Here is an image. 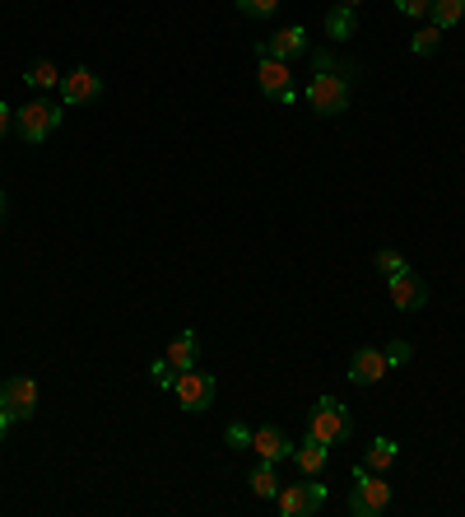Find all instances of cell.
<instances>
[{
  "mask_svg": "<svg viewBox=\"0 0 465 517\" xmlns=\"http://www.w3.org/2000/svg\"><path fill=\"white\" fill-rule=\"evenodd\" d=\"M312 66H317V75L307 80V108L317 112V117H340V112H349V75L335 66V56L312 52Z\"/></svg>",
  "mask_w": 465,
  "mask_h": 517,
  "instance_id": "1",
  "label": "cell"
},
{
  "mask_svg": "<svg viewBox=\"0 0 465 517\" xmlns=\"http://www.w3.org/2000/svg\"><path fill=\"white\" fill-rule=\"evenodd\" d=\"M307 434L321 438L326 448H335V443H349V434H354V420H349V410L335 401V396H321L317 406L307 410Z\"/></svg>",
  "mask_w": 465,
  "mask_h": 517,
  "instance_id": "2",
  "label": "cell"
},
{
  "mask_svg": "<svg viewBox=\"0 0 465 517\" xmlns=\"http://www.w3.org/2000/svg\"><path fill=\"white\" fill-rule=\"evenodd\" d=\"M391 508V485L368 466H354V490H349V513L354 517H382Z\"/></svg>",
  "mask_w": 465,
  "mask_h": 517,
  "instance_id": "3",
  "label": "cell"
},
{
  "mask_svg": "<svg viewBox=\"0 0 465 517\" xmlns=\"http://www.w3.org/2000/svg\"><path fill=\"white\" fill-rule=\"evenodd\" d=\"M275 504L284 517H312L326 508V485H321L317 476H303L298 485H279Z\"/></svg>",
  "mask_w": 465,
  "mask_h": 517,
  "instance_id": "4",
  "label": "cell"
},
{
  "mask_svg": "<svg viewBox=\"0 0 465 517\" xmlns=\"http://www.w3.org/2000/svg\"><path fill=\"white\" fill-rule=\"evenodd\" d=\"M61 117L66 112L56 108V103H28V108L14 112V131H19V140H28V145H42V140L52 136L56 126H61Z\"/></svg>",
  "mask_w": 465,
  "mask_h": 517,
  "instance_id": "5",
  "label": "cell"
},
{
  "mask_svg": "<svg viewBox=\"0 0 465 517\" xmlns=\"http://www.w3.org/2000/svg\"><path fill=\"white\" fill-rule=\"evenodd\" d=\"M0 410H10V420H33L38 415V382L28 373H14V378L0 382Z\"/></svg>",
  "mask_w": 465,
  "mask_h": 517,
  "instance_id": "6",
  "label": "cell"
},
{
  "mask_svg": "<svg viewBox=\"0 0 465 517\" xmlns=\"http://www.w3.org/2000/svg\"><path fill=\"white\" fill-rule=\"evenodd\" d=\"M256 61H261V70H256V84H261V94L275 98V103H293V70L289 61H275V56H266L261 47H256Z\"/></svg>",
  "mask_w": 465,
  "mask_h": 517,
  "instance_id": "7",
  "label": "cell"
},
{
  "mask_svg": "<svg viewBox=\"0 0 465 517\" xmlns=\"http://www.w3.org/2000/svg\"><path fill=\"white\" fill-rule=\"evenodd\" d=\"M173 396H177V406L182 410L200 415V410H210V401H214V378L210 373H200V368H186V373H177Z\"/></svg>",
  "mask_w": 465,
  "mask_h": 517,
  "instance_id": "8",
  "label": "cell"
},
{
  "mask_svg": "<svg viewBox=\"0 0 465 517\" xmlns=\"http://www.w3.org/2000/svg\"><path fill=\"white\" fill-rule=\"evenodd\" d=\"M386 294H391V303H396L400 313H419V308L428 303V285L410 271V266H405V271H396L391 280H386Z\"/></svg>",
  "mask_w": 465,
  "mask_h": 517,
  "instance_id": "9",
  "label": "cell"
},
{
  "mask_svg": "<svg viewBox=\"0 0 465 517\" xmlns=\"http://www.w3.org/2000/svg\"><path fill=\"white\" fill-rule=\"evenodd\" d=\"M386 373H391V364H386V350H377V345H359L354 359H349V382H354V387H372V382H382Z\"/></svg>",
  "mask_w": 465,
  "mask_h": 517,
  "instance_id": "10",
  "label": "cell"
},
{
  "mask_svg": "<svg viewBox=\"0 0 465 517\" xmlns=\"http://www.w3.org/2000/svg\"><path fill=\"white\" fill-rule=\"evenodd\" d=\"M98 94H103V75H93L89 66H80V70H70V75H61V103H66V108L93 103Z\"/></svg>",
  "mask_w": 465,
  "mask_h": 517,
  "instance_id": "11",
  "label": "cell"
},
{
  "mask_svg": "<svg viewBox=\"0 0 465 517\" xmlns=\"http://www.w3.org/2000/svg\"><path fill=\"white\" fill-rule=\"evenodd\" d=\"M266 56H275V61H298V56H307V28L289 24L279 28V33H270V42H256Z\"/></svg>",
  "mask_w": 465,
  "mask_h": 517,
  "instance_id": "12",
  "label": "cell"
},
{
  "mask_svg": "<svg viewBox=\"0 0 465 517\" xmlns=\"http://www.w3.org/2000/svg\"><path fill=\"white\" fill-rule=\"evenodd\" d=\"M252 452L261 457V462H289L293 457V443L284 429H275V424H261V429H252Z\"/></svg>",
  "mask_w": 465,
  "mask_h": 517,
  "instance_id": "13",
  "label": "cell"
},
{
  "mask_svg": "<svg viewBox=\"0 0 465 517\" xmlns=\"http://www.w3.org/2000/svg\"><path fill=\"white\" fill-rule=\"evenodd\" d=\"M326 457H331V448H326L321 438H312V434H307L303 443L293 448V462H298V471H303V476H321V471H326Z\"/></svg>",
  "mask_w": 465,
  "mask_h": 517,
  "instance_id": "14",
  "label": "cell"
},
{
  "mask_svg": "<svg viewBox=\"0 0 465 517\" xmlns=\"http://www.w3.org/2000/svg\"><path fill=\"white\" fill-rule=\"evenodd\" d=\"M163 359L177 368V373H186V368H196V359H200V341H196V331H177L173 336V345L163 350Z\"/></svg>",
  "mask_w": 465,
  "mask_h": 517,
  "instance_id": "15",
  "label": "cell"
},
{
  "mask_svg": "<svg viewBox=\"0 0 465 517\" xmlns=\"http://www.w3.org/2000/svg\"><path fill=\"white\" fill-rule=\"evenodd\" d=\"M326 38H335V42H349L354 33H359V14H354V5H331L326 10Z\"/></svg>",
  "mask_w": 465,
  "mask_h": 517,
  "instance_id": "16",
  "label": "cell"
},
{
  "mask_svg": "<svg viewBox=\"0 0 465 517\" xmlns=\"http://www.w3.org/2000/svg\"><path fill=\"white\" fill-rule=\"evenodd\" d=\"M396 457H400L396 438H372V448L363 452V466H368V471H377V476H386V471L396 466Z\"/></svg>",
  "mask_w": 465,
  "mask_h": 517,
  "instance_id": "17",
  "label": "cell"
},
{
  "mask_svg": "<svg viewBox=\"0 0 465 517\" xmlns=\"http://www.w3.org/2000/svg\"><path fill=\"white\" fill-rule=\"evenodd\" d=\"M428 19L447 33V28H456L465 19V0H433V10H428Z\"/></svg>",
  "mask_w": 465,
  "mask_h": 517,
  "instance_id": "18",
  "label": "cell"
},
{
  "mask_svg": "<svg viewBox=\"0 0 465 517\" xmlns=\"http://www.w3.org/2000/svg\"><path fill=\"white\" fill-rule=\"evenodd\" d=\"M252 494H256V499H275V494H279L275 462H261V466L252 471Z\"/></svg>",
  "mask_w": 465,
  "mask_h": 517,
  "instance_id": "19",
  "label": "cell"
},
{
  "mask_svg": "<svg viewBox=\"0 0 465 517\" xmlns=\"http://www.w3.org/2000/svg\"><path fill=\"white\" fill-rule=\"evenodd\" d=\"M24 80L33 84V89H61V70H56L52 61H33Z\"/></svg>",
  "mask_w": 465,
  "mask_h": 517,
  "instance_id": "20",
  "label": "cell"
},
{
  "mask_svg": "<svg viewBox=\"0 0 465 517\" xmlns=\"http://www.w3.org/2000/svg\"><path fill=\"white\" fill-rule=\"evenodd\" d=\"M438 47H442V28H438V24H424V28H419V33L410 38V52H414V56H433Z\"/></svg>",
  "mask_w": 465,
  "mask_h": 517,
  "instance_id": "21",
  "label": "cell"
},
{
  "mask_svg": "<svg viewBox=\"0 0 465 517\" xmlns=\"http://www.w3.org/2000/svg\"><path fill=\"white\" fill-rule=\"evenodd\" d=\"M224 443L233 452H252V429H247V424H228L224 429Z\"/></svg>",
  "mask_w": 465,
  "mask_h": 517,
  "instance_id": "22",
  "label": "cell"
},
{
  "mask_svg": "<svg viewBox=\"0 0 465 517\" xmlns=\"http://www.w3.org/2000/svg\"><path fill=\"white\" fill-rule=\"evenodd\" d=\"M233 5H238L247 19H270V14L279 10V0H233Z\"/></svg>",
  "mask_w": 465,
  "mask_h": 517,
  "instance_id": "23",
  "label": "cell"
},
{
  "mask_svg": "<svg viewBox=\"0 0 465 517\" xmlns=\"http://www.w3.org/2000/svg\"><path fill=\"white\" fill-rule=\"evenodd\" d=\"M396 271H405V257H400L396 247H382V252H377V275H386V280H391Z\"/></svg>",
  "mask_w": 465,
  "mask_h": 517,
  "instance_id": "24",
  "label": "cell"
},
{
  "mask_svg": "<svg viewBox=\"0 0 465 517\" xmlns=\"http://www.w3.org/2000/svg\"><path fill=\"white\" fill-rule=\"evenodd\" d=\"M149 378L159 382V387H173V382H177V368H173V364H168V359H163V354H159V359L149 364Z\"/></svg>",
  "mask_w": 465,
  "mask_h": 517,
  "instance_id": "25",
  "label": "cell"
},
{
  "mask_svg": "<svg viewBox=\"0 0 465 517\" xmlns=\"http://www.w3.org/2000/svg\"><path fill=\"white\" fill-rule=\"evenodd\" d=\"M400 14H410V19H424L428 10H433V0H396Z\"/></svg>",
  "mask_w": 465,
  "mask_h": 517,
  "instance_id": "26",
  "label": "cell"
},
{
  "mask_svg": "<svg viewBox=\"0 0 465 517\" xmlns=\"http://www.w3.org/2000/svg\"><path fill=\"white\" fill-rule=\"evenodd\" d=\"M410 341H391V350H386V364L396 368V364H410Z\"/></svg>",
  "mask_w": 465,
  "mask_h": 517,
  "instance_id": "27",
  "label": "cell"
},
{
  "mask_svg": "<svg viewBox=\"0 0 465 517\" xmlns=\"http://www.w3.org/2000/svg\"><path fill=\"white\" fill-rule=\"evenodd\" d=\"M10 126H14V112L0 103V136H10Z\"/></svg>",
  "mask_w": 465,
  "mask_h": 517,
  "instance_id": "28",
  "label": "cell"
},
{
  "mask_svg": "<svg viewBox=\"0 0 465 517\" xmlns=\"http://www.w3.org/2000/svg\"><path fill=\"white\" fill-rule=\"evenodd\" d=\"M10 424H14V420H10V410H0V438L10 434Z\"/></svg>",
  "mask_w": 465,
  "mask_h": 517,
  "instance_id": "29",
  "label": "cell"
},
{
  "mask_svg": "<svg viewBox=\"0 0 465 517\" xmlns=\"http://www.w3.org/2000/svg\"><path fill=\"white\" fill-rule=\"evenodd\" d=\"M0 224H5V191H0Z\"/></svg>",
  "mask_w": 465,
  "mask_h": 517,
  "instance_id": "30",
  "label": "cell"
},
{
  "mask_svg": "<svg viewBox=\"0 0 465 517\" xmlns=\"http://www.w3.org/2000/svg\"><path fill=\"white\" fill-rule=\"evenodd\" d=\"M340 5H354V10H359V5H363V0H340Z\"/></svg>",
  "mask_w": 465,
  "mask_h": 517,
  "instance_id": "31",
  "label": "cell"
}]
</instances>
